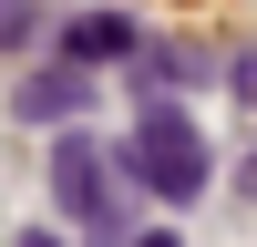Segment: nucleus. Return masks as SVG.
I'll use <instances>...</instances> for the list:
<instances>
[{"instance_id":"nucleus-6","label":"nucleus","mask_w":257,"mask_h":247,"mask_svg":"<svg viewBox=\"0 0 257 247\" xmlns=\"http://www.w3.org/2000/svg\"><path fill=\"white\" fill-rule=\"evenodd\" d=\"M134 247H175V237H165V226H155V237H134Z\"/></svg>"},{"instance_id":"nucleus-7","label":"nucleus","mask_w":257,"mask_h":247,"mask_svg":"<svg viewBox=\"0 0 257 247\" xmlns=\"http://www.w3.org/2000/svg\"><path fill=\"white\" fill-rule=\"evenodd\" d=\"M247 196H257V155H247Z\"/></svg>"},{"instance_id":"nucleus-3","label":"nucleus","mask_w":257,"mask_h":247,"mask_svg":"<svg viewBox=\"0 0 257 247\" xmlns=\"http://www.w3.org/2000/svg\"><path fill=\"white\" fill-rule=\"evenodd\" d=\"M62 52H72L82 72H93V62H134V52H144V31H134L123 11H82L72 31H62Z\"/></svg>"},{"instance_id":"nucleus-4","label":"nucleus","mask_w":257,"mask_h":247,"mask_svg":"<svg viewBox=\"0 0 257 247\" xmlns=\"http://www.w3.org/2000/svg\"><path fill=\"white\" fill-rule=\"evenodd\" d=\"M82 93H93V82H82V62H52V72L21 82V124H72Z\"/></svg>"},{"instance_id":"nucleus-1","label":"nucleus","mask_w":257,"mask_h":247,"mask_svg":"<svg viewBox=\"0 0 257 247\" xmlns=\"http://www.w3.org/2000/svg\"><path fill=\"white\" fill-rule=\"evenodd\" d=\"M123 165H134V185H144L155 206H196V196H206V175H216V155H206L196 113H175V103H144V113H134Z\"/></svg>"},{"instance_id":"nucleus-5","label":"nucleus","mask_w":257,"mask_h":247,"mask_svg":"<svg viewBox=\"0 0 257 247\" xmlns=\"http://www.w3.org/2000/svg\"><path fill=\"white\" fill-rule=\"evenodd\" d=\"M11 247H62V237H52V226H31V237H11Z\"/></svg>"},{"instance_id":"nucleus-2","label":"nucleus","mask_w":257,"mask_h":247,"mask_svg":"<svg viewBox=\"0 0 257 247\" xmlns=\"http://www.w3.org/2000/svg\"><path fill=\"white\" fill-rule=\"evenodd\" d=\"M52 196L72 226H93V237H123V206H113V165H103L93 134H62L52 144Z\"/></svg>"}]
</instances>
